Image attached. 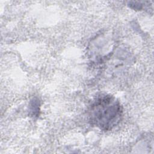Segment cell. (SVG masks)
Segmentation results:
<instances>
[{
	"instance_id": "cell-1",
	"label": "cell",
	"mask_w": 154,
	"mask_h": 154,
	"mask_svg": "<svg viewBox=\"0 0 154 154\" xmlns=\"http://www.w3.org/2000/svg\"><path fill=\"white\" fill-rule=\"evenodd\" d=\"M123 108L120 102L109 94H100L91 103L88 109L91 125L102 131H110L120 122Z\"/></svg>"
}]
</instances>
